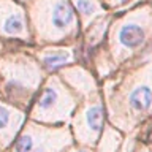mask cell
Returning <instances> with one entry per match:
<instances>
[{"mask_svg":"<svg viewBox=\"0 0 152 152\" xmlns=\"http://www.w3.org/2000/svg\"><path fill=\"white\" fill-rule=\"evenodd\" d=\"M41 83V70L30 56L8 52L0 56V97L3 102L24 108Z\"/></svg>","mask_w":152,"mask_h":152,"instance_id":"1","label":"cell"},{"mask_svg":"<svg viewBox=\"0 0 152 152\" xmlns=\"http://www.w3.org/2000/svg\"><path fill=\"white\" fill-rule=\"evenodd\" d=\"M38 41H59L78 28L75 11L68 0H37L30 11Z\"/></svg>","mask_w":152,"mask_h":152,"instance_id":"2","label":"cell"},{"mask_svg":"<svg viewBox=\"0 0 152 152\" xmlns=\"http://www.w3.org/2000/svg\"><path fill=\"white\" fill-rule=\"evenodd\" d=\"M152 33V8H140L124 16L113 27L114 52L132 54L147 41Z\"/></svg>","mask_w":152,"mask_h":152,"instance_id":"3","label":"cell"},{"mask_svg":"<svg viewBox=\"0 0 152 152\" xmlns=\"http://www.w3.org/2000/svg\"><path fill=\"white\" fill-rule=\"evenodd\" d=\"M75 106V102L59 83V79H48L45 87L41 89L40 97L33 103L30 109V119L40 122H59L65 121Z\"/></svg>","mask_w":152,"mask_h":152,"instance_id":"4","label":"cell"},{"mask_svg":"<svg viewBox=\"0 0 152 152\" xmlns=\"http://www.w3.org/2000/svg\"><path fill=\"white\" fill-rule=\"evenodd\" d=\"M66 142V133H52V130H46L40 125L27 124L10 146V152H54Z\"/></svg>","mask_w":152,"mask_h":152,"instance_id":"5","label":"cell"},{"mask_svg":"<svg viewBox=\"0 0 152 152\" xmlns=\"http://www.w3.org/2000/svg\"><path fill=\"white\" fill-rule=\"evenodd\" d=\"M0 37L28 40L26 13L14 0H0Z\"/></svg>","mask_w":152,"mask_h":152,"instance_id":"6","label":"cell"},{"mask_svg":"<svg viewBox=\"0 0 152 152\" xmlns=\"http://www.w3.org/2000/svg\"><path fill=\"white\" fill-rule=\"evenodd\" d=\"M26 113L0 98V152L8 149L24 127Z\"/></svg>","mask_w":152,"mask_h":152,"instance_id":"7","label":"cell"},{"mask_svg":"<svg viewBox=\"0 0 152 152\" xmlns=\"http://www.w3.org/2000/svg\"><path fill=\"white\" fill-rule=\"evenodd\" d=\"M103 128V109L100 103L89 104L78 114L76 119V135L79 141L94 144Z\"/></svg>","mask_w":152,"mask_h":152,"instance_id":"8","label":"cell"},{"mask_svg":"<svg viewBox=\"0 0 152 152\" xmlns=\"http://www.w3.org/2000/svg\"><path fill=\"white\" fill-rule=\"evenodd\" d=\"M127 104L135 116H144L152 109V65L147 68V75L128 92Z\"/></svg>","mask_w":152,"mask_h":152,"instance_id":"9","label":"cell"},{"mask_svg":"<svg viewBox=\"0 0 152 152\" xmlns=\"http://www.w3.org/2000/svg\"><path fill=\"white\" fill-rule=\"evenodd\" d=\"M40 64L48 71H54L64 65H68L73 62L75 56L70 48H54V49H43L38 54Z\"/></svg>","mask_w":152,"mask_h":152,"instance_id":"10","label":"cell"},{"mask_svg":"<svg viewBox=\"0 0 152 152\" xmlns=\"http://www.w3.org/2000/svg\"><path fill=\"white\" fill-rule=\"evenodd\" d=\"M64 78L68 81L76 90H81V92L89 94L95 89V84H94L92 78H90L89 73H86L83 68H71V70L64 71Z\"/></svg>","mask_w":152,"mask_h":152,"instance_id":"11","label":"cell"},{"mask_svg":"<svg viewBox=\"0 0 152 152\" xmlns=\"http://www.w3.org/2000/svg\"><path fill=\"white\" fill-rule=\"evenodd\" d=\"M73 3L78 10L81 19H83L84 26H87L97 16L103 14V8L98 3V0H73Z\"/></svg>","mask_w":152,"mask_h":152,"instance_id":"12","label":"cell"},{"mask_svg":"<svg viewBox=\"0 0 152 152\" xmlns=\"http://www.w3.org/2000/svg\"><path fill=\"white\" fill-rule=\"evenodd\" d=\"M104 27H106V19H100V21H97L94 24V26H90V35H89V40L95 43L98 41L100 38L103 37V32H104Z\"/></svg>","mask_w":152,"mask_h":152,"instance_id":"13","label":"cell"},{"mask_svg":"<svg viewBox=\"0 0 152 152\" xmlns=\"http://www.w3.org/2000/svg\"><path fill=\"white\" fill-rule=\"evenodd\" d=\"M109 5H113V7H117V5H122V3H127L130 2V0H106Z\"/></svg>","mask_w":152,"mask_h":152,"instance_id":"14","label":"cell"},{"mask_svg":"<svg viewBox=\"0 0 152 152\" xmlns=\"http://www.w3.org/2000/svg\"><path fill=\"white\" fill-rule=\"evenodd\" d=\"M75 152H87V151H75Z\"/></svg>","mask_w":152,"mask_h":152,"instance_id":"15","label":"cell"},{"mask_svg":"<svg viewBox=\"0 0 152 152\" xmlns=\"http://www.w3.org/2000/svg\"><path fill=\"white\" fill-rule=\"evenodd\" d=\"M142 152H152V151H142Z\"/></svg>","mask_w":152,"mask_h":152,"instance_id":"16","label":"cell"},{"mask_svg":"<svg viewBox=\"0 0 152 152\" xmlns=\"http://www.w3.org/2000/svg\"><path fill=\"white\" fill-rule=\"evenodd\" d=\"M21 2H26V0H21Z\"/></svg>","mask_w":152,"mask_h":152,"instance_id":"17","label":"cell"}]
</instances>
